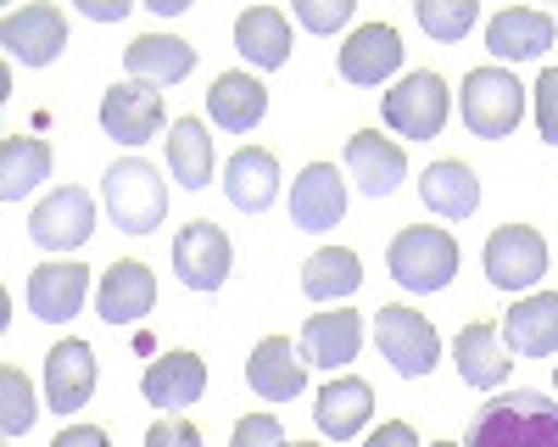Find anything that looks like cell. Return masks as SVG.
<instances>
[{
  "label": "cell",
  "mask_w": 558,
  "mask_h": 447,
  "mask_svg": "<svg viewBox=\"0 0 558 447\" xmlns=\"http://www.w3.org/2000/svg\"><path fill=\"white\" fill-rule=\"evenodd\" d=\"M470 447H558V402L542 391H502L470 420Z\"/></svg>",
  "instance_id": "cell-1"
},
{
  "label": "cell",
  "mask_w": 558,
  "mask_h": 447,
  "mask_svg": "<svg viewBox=\"0 0 558 447\" xmlns=\"http://www.w3.org/2000/svg\"><path fill=\"white\" fill-rule=\"evenodd\" d=\"M458 112L470 123V134L502 141V134H514L520 118H525V84L508 68H475L458 89Z\"/></svg>",
  "instance_id": "cell-2"
},
{
  "label": "cell",
  "mask_w": 558,
  "mask_h": 447,
  "mask_svg": "<svg viewBox=\"0 0 558 447\" xmlns=\"http://www.w3.org/2000/svg\"><path fill=\"white\" fill-rule=\"evenodd\" d=\"M101 196H107L112 224H118V230H129V235H151L157 224H162V213H168V185L157 179V168L140 162V157H123V162L107 168Z\"/></svg>",
  "instance_id": "cell-3"
},
{
  "label": "cell",
  "mask_w": 558,
  "mask_h": 447,
  "mask_svg": "<svg viewBox=\"0 0 558 447\" xmlns=\"http://www.w3.org/2000/svg\"><path fill=\"white\" fill-rule=\"evenodd\" d=\"M386 268L402 291H441L458 275V241L447 230H436V224H413V230H402L391 241Z\"/></svg>",
  "instance_id": "cell-4"
},
{
  "label": "cell",
  "mask_w": 558,
  "mask_h": 447,
  "mask_svg": "<svg viewBox=\"0 0 558 447\" xmlns=\"http://www.w3.org/2000/svg\"><path fill=\"white\" fill-rule=\"evenodd\" d=\"M375 341H380V352L391 358V370H397V375H408V380L430 375V370H436V358H441V336H436V325L425 319V313L402 307V302L380 307V319H375Z\"/></svg>",
  "instance_id": "cell-5"
},
{
  "label": "cell",
  "mask_w": 558,
  "mask_h": 447,
  "mask_svg": "<svg viewBox=\"0 0 558 447\" xmlns=\"http://www.w3.org/2000/svg\"><path fill=\"white\" fill-rule=\"evenodd\" d=\"M481 263H486V280L497 291H531L547 275V241L531 224H502V230H492Z\"/></svg>",
  "instance_id": "cell-6"
},
{
  "label": "cell",
  "mask_w": 558,
  "mask_h": 447,
  "mask_svg": "<svg viewBox=\"0 0 558 447\" xmlns=\"http://www.w3.org/2000/svg\"><path fill=\"white\" fill-rule=\"evenodd\" d=\"M447 84L441 73H408L397 89H386V123L397 134H408V141H436V134L447 129Z\"/></svg>",
  "instance_id": "cell-7"
},
{
  "label": "cell",
  "mask_w": 558,
  "mask_h": 447,
  "mask_svg": "<svg viewBox=\"0 0 558 447\" xmlns=\"http://www.w3.org/2000/svg\"><path fill=\"white\" fill-rule=\"evenodd\" d=\"M173 268L191 291H218L229 280V268H235V246H229V235L213 218H196L173 235Z\"/></svg>",
  "instance_id": "cell-8"
},
{
  "label": "cell",
  "mask_w": 558,
  "mask_h": 447,
  "mask_svg": "<svg viewBox=\"0 0 558 447\" xmlns=\"http://www.w3.org/2000/svg\"><path fill=\"white\" fill-rule=\"evenodd\" d=\"M28 235H34V246H45V252L84 246L89 235H96V202H89V191H78V185L51 191V196L28 213Z\"/></svg>",
  "instance_id": "cell-9"
},
{
  "label": "cell",
  "mask_w": 558,
  "mask_h": 447,
  "mask_svg": "<svg viewBox=\"0 0 558 447\" xmlns=\"http://www.w3.org/2000/svg\"><path fill=\"white\" fill-rule=\"evenodd\" d=\"M0 45H7V57L23 62V68H45L62 57L68 45V17L62 7H23L0 23Z\"/></svg>",
  "instance_id": "cell-10"
},
{
  "label": "cell",
  "mask_w": 558,
  "mask_h": 447,
  "mask_svg": "<svg viewBox=\"0 0 558 447\" xmlns=\"http://www.w3.org/2000/svg\"><path fill=\"white\" fill-rule=\"evenodd\" d=\"M246 380L263 402H291L307 386V352L291 347V336H263L246 358Z\"/></svg>",
  "instance_id": "cell-11"
},
{
  "label": "cell",
  "mask_w": 558,
  "mask_h": 447,
  "mask_svg": "<svg viewBox=\"0 0 558 447\" xmlns=\"http://www.w3.org/2000/svg\"><path fill=\"white\" fill-rule=\"evenodd\" d=\"M101 129L123 146H146L162 129V89L151 84H112L101 101Z\"/></svg>",
  "instance_id": "cell-12"
},
{
  "label": "cell",
  "mask_w": 558,
  "mask_h": 447,
  "mask_svg": "<svg viewBox=\"0 0 558 447\" xmlns=\"http://www.w3.org/2000/svg\"><path fill=\"white\" fill-rule=\"evenodd\" d=\"M45 397H51L57 414H78L96 397V352H89V341L51 347V358H45Z\"/></svg>",
  "instance_id": "cell-13"
},
{
  "label": "cell",
  "mask_w": 558,
  "mask_h": 447,
  "mask_svg": "<svg viewBox=\"0 0 558 447\" xmlns=\"http://www.w3.org/2000/svg\"><path fill=\"white\" fill-rule=\"evenodd\" d=\"M89 297V268L78 263H39L28 275V313L45 325H68Z\"/></svg>",
  "instance_id": "cell-14"
},
{
  "label": "cell",
  "mask_w": 558,
  "mask_h": 447,
  "mask_svg": "<svg viewBox=\"0 0 558 447\" xmlns=\"http://www.w3.org/2000/svg\"><path fill=\"white\" fill-rule=\"evenodd\" d=\"M347 213V179L336 173V162H307L291 185V218L296 230H330Z\"/></svg>",
  "instance_id": "cell-15"
},
{
  "label": "cell",
  "mask_w": 558,
  "mask_h": 447,
  "mask_svg": "<svg viewBox=\"0 0 558 447\" xmlns=\"http://www.w3.org/2000/svg\"><path fill=\"white\" fill-rule=\"evenodd\" d=\"M402 68V34L391 23H363L341 45V78L347 84H386Z\"/></svg>",
  "instance_id": "cell-16"
},
{
  "label": "cell",
  "mask_w": 558,
  "mask_h": 447,
  "mask_svg": "<svg viewBox=\"0 0 558 447\" xmlns=\"http://www.w3.org/2000/svg\"><path fill=\"white\" fill-rule=\"evenodd\" d=\"M347 173L357 179V191L363 196H391L402 179H408V157H402V146L397 141H386V134H375V129H363V134H352L347 141Z\"/></svg>",
  "instance_id": "cell-17"
},
{
  "label": "cell",
  "mask_w": 558,
  "mask_h": 447,
  "mask_svg": "<svg viewBox=\"0 0 558 447\" xmlns=\"http://www.w3.org/2000/svg\"><path fill=\"white\" fill-rule=\"evenodd\" d=\"M157 307V275L146 263H112L107 275H101V291H96V313L107 325H134V319H146V313Z\"/></svg>",
  "instance_id": "cell-18"
},
{
  "label": "cell",
  "mask_w": 558,
  "mask_h": 447,
  "mask_svg": "<svg viewBox=\"0 0 558 447\" xmlns=\"http://www.w3.org/2000/svg\"><path fill=\"white\" fill-rule=\"evenodd\" d=\"M502 341L514 358H547L558 352V291H531L502 313Z\"/></svg>",
  "instance_id": "cell-19"
},
{
  "label": "cell",
  "mask_w": 558,
  "mask_h": 447,
  "mask_svg": "<svg viewBox=\"0 0 558 447\" xmlns=\"http://www.w3.org/2000/svg\"><path fill=\"white\" fill-rule=\"evenodd\" d=\"M123 68H129V84L168 89V84H179V78H191L196 51H191L179 34H140L129 51H123Z\"/></svg>",
  "instance_id": "cell-20"
},
{
  "label": "cell",
  "mask_w": 558,
  "mask_h": 447,
  "mask_svg": "<svg viewBox=\"0 0 558 447\" xmlns=\"http://www.w3.org/2000/svg\"><path fill=\"white\" fill-rule=\"evenodd\" d=\"M223 196H229V207H241V213L274 207L279 202V162H274V152L241 146L235 157L223 162Z\"/></svg>",
  "instance_id": "cell-21"
},
{
  "label": "cell",
  "mask_w": 558,
  "mask_h": 447,
  "mask_svg": "<svg viewBox=\"0 0 558 447\" xmlns=\"http://www.w3.org/2000/svg\"><path fill=\"white\" fill-rule=\"evenodd\" d=\"M553 45V17L547 12H531V7H508L486 23V51L497 62H531Z\"/></svg>",
  "instance_id": "cell-22"
},
{
  "label": "cell",
  "mask_w": 558,
  "mask_h": 447,
  "mask_svg": "<svg viewBox=\"0 0 558 447\" xmlns=\"http://www.w3.org/2000/svg\"><path fill=\"white\" fill-rule=\"evenodd\" d=\"M207 112L229 134H252L263 123V112H268V89L252 73H218L213 89H207Z\"/></svg>",
  "instance_id": "cell-23"
},
{
  "label": "cell",
  "mask_w": 558,
  "mask_h": 447,
  "mask_svg": "<svg viewBox=\"0 0 558 447\" xmlns=\"http://www.w3.org/2000/svg\"><path fill=\"white\" fill-rule=\"evenodd\" d=\"M357 347H363V319L347 313V307L313 313V319L302 325V352H307V364H318V370H347L357 358Z\"/></svg>",
  "instance_id": "cell-24"
},
{
  "label": "cell",
  "mask_w": 558,
  "mask_h": 447,
  "mask_svg": "<svg viewBox=\"0 0 558 447\" xmlns=\"http://www.w3.org/2000/svg\"><path fill=\"white\" fill-rule=\"evenodd\" d=\"M368 414H375V391H368V380H357V375L330 380V386L318 391V402H313L318 431L336 436V442H352V436L368 425Z\"/></svg>",
  "instance_id": "cell-25"
},
{
  "label": "cell",
  "mask_w": 558,
  "mask_h": 447,
  "mask_svg": "<svg viewBox=\"0 0 558 447\" xmlns=\"http://www.w3.org/2000/svg\"><path fill=\"white\" fill-rule=\"evenodd\" d=\"M452 358H458L463 386H481V391H497L508 380V364H514V352H502V330L492 325H463V336L452 341Z\"/></svg>",
  "instance_id": "cell-26"
},
{
  "label": "cell",
  "mask_w": 558,
  "mask_h": 447,
  "mask_svg": "<svg viewBox=\"0 0 558 447\" xmlns=\"http://www.w3.org/2000/svg\"><path fill=\"white\" fill-rule=\"evenodd\" d=\"M140 391H146V402H157V409H191V402L207 391V364L196 352H168L146 370Z\"/></svg>",
  "instance_id": "cell-27"
},
{
  "label": "cell",
  "mask_w": 558,
  "mask_h": 447,
  "mask_svg": "<svg viewBox=\"0 0 558 447\" xmlns=\"http://www.w3.org/2000/svg\"><path fill=\"white\" fill-rule=\"evenodd\" d=\"M235 51H241L252 68H263V73L286 68V62H291V23H286V12H274V7L241 12V23H235Z\"/></svg>",
  "instance_id": "cell-28"
},
{
  "label": "cell",
  "mask_w": 558,
  "mask_h": 447,
  "mask_svg": "<svg viewBox=\"0 0 558 447\" xmlns=\"http://www.w3.org/2000/svg\"><path fill=\"white\" fill-rule=\"evenodd\" d=\"M45 179H51V146L34 141V134H7L0 141V196L23 202Z\"/></svg>",
  "instance_id": "cell-29"
},
{
  "label": "cell",
  "mask_w": 558,
  "mask_h": 447,
  "mask_svg": "<svg viewBox=\"0 0 558 447\" xmlns=\"http://www.w3.org/2000/svg\"><path fill=\"white\" fill-rule=\"evenodd\" d=\"M418 196H425V207L441 213V218H470L481 207V179L463 162H430L425 179H418Z\"/></svg>",
  "instance_id": "cell-30"
},
{
  "label": "cell",
  "mask_w": 558,
  "mask_h": 447,
  "mask_svg": "<svg viewBox=\"0 0 558 447\" xmlns=\"http://www.w3.org/2000/svg\"><path fill=\"white\" fill-rule=\"evenodd\" d=\"M357 286H363V263L347 246H324L302 263V291L313 302H347Z\"/></svg>",
  "instance_id": "cell-31"
},
{
  "label": "cell",
  "mask_w": 558,
  "mask_h": 447,
  "mask_svg": "<svg viewBox=\"0 0 558 447\" xmlns=\"http://www.w3.org/2000/svg\"><path fill=\"white\" fill-rule=\"evenodd\" d=\"M168 168L184 191H202L213 179V134L202 118H179L168 129Z\"/></svg>",
  "instance_id": "cell-32"
},
{
  "label": "cell",
  "mask_w": 558,
  "mask_h": 447,
  "mask_svg": "<svg viewBox=\"0 0 558 447\" xmlns=\"http://www.w3.org/2000/svg\"><path fill=\"white\" fill-rule=\"evenodd\" d=\"M413 17H418V28H425L430 39H441V45H458L463 34L475 28L481 7H475V0H418V7H413Z\"/></svg>",
  "instance_id": "cell-33"
},
{
  "label": "cell",
  "mask_w": 558,
  "mask_h": 447,
  "mask_svg": "<svg viewBox=\"0 0 558 447\" xmlns=\"http://www.w3.org/2000/svg\"><path fill=\"white\" fill-rule=\"evenodd\" d=\"M34 391H28V375L23 370H0V431L7 436H23L34 425Z\"/></svg>",
  "instance_id": "cell-34"
},
{
  "label": "cell",
  "mask_w": 558,
  "mask_h": 447,
  "mask_svg": "<svg viewBox=\"0 0 558 447\" xmlns=\"http://www.w3.org/2000/svg\"><path fill=\"white\" fill-rule=\"evenodd\" d=\"M352 17V0H296V23L313 34H336Z\"/></svg>",
  "instance_id": "cell-35"
},
{
  "label": "cell",
  "mask_w": 558,
  "mask_h": 447,
  "mask_svg": "<svg viewBox=\"0 0 558 447\" xmlns=\"http://www.w3.org/2000/svg\"><path fill=\"white\" fill-rule=\"evenodd\" d=\"M536 129L547 146H558V68H547L536 78Z\"/></svg>",
  "instance_id": "cell-36"
},
{
  "label": "cell",
  "mask_w": 558,
  "mask_h": 447,
  "mask_svg": "<svg viewBox=\"0 0 558 447\" xmlns=\"http://www.w3.org/2000/svg\"><path fill=\"white\" fill-rule=\"evenodd\" d=\"M229 447H291V442H286V431H279L274 414H246L235 425V442H229Z\"/></svg>",
  "instance_id": "cell-37"
},
{
  "label": "cell",
  "mask_w": 558,
  "mask_h": 447,
  "mask_svg": "<svg viewBox=\"0 0 558 447\" xmlns=\"http://www.w3.org/2000/svg\"><path fill=\"white\" fill-rule=\"evenodd\" d=\"M146 447H202V431H196L191 420H179V414H168V420H157V425H151Z\"/></svg>",
  "instance_id": "cell-38"
},
{
  "label": "cell",
  "mask_w": 558,
  "mask_h": 447,
  "mask_svg": "<svg viewBox=\"0 0 558 447\" xmlns=\"http://www.w3.org/2000/svg\"><path fill=\"white\" fill-rule=\"evenodd\" d=\"M368 447H418V436H413L408 420H386L375 436H368Z\"/></svg>",
  "instance_id": "cell-39"
},
{
  "label": "cell",
  "mask_w": 558,
  "mask_h": 447,
  "mask_svg": "<svg viewBox=\"0 0 558 447\" xmlns=\"http://www.w3.org/2000/svg\"><path fill=\"white\" fill-rule=\"evenodd\" d=\"M51 447H112V436L96 431V425H73V431H62Z\"/></svg>",
  "instance_id": "cell-40"
},
{
  "label": "cell",
  "mask_w": 558,
  "mask_h": 447,
  "mask_svg": "<svg viewBox=\"0 0 558 447\" xmlns=\"http://www.w3.org/2000/svg\"><path fill=\"white\" fill-rule=\"evenodd\" d=\"M129 12V0H84V17H101V23H118Z\"/></svg>",
  "instance_id": "cell-41"
},
{
  "label": "cell",
  "mask_w": 558,
  "mask_h": 447,
  "mask_svg": "<svg viewBox=\"0 0 558 447\" xmlns=\"http://www.w3.org/2000/svg\"><path fill=\"white\" fill-rule=\"evenodd\" d=\"M430 447H458V442H430Z\"/></svg>",
  "instance_id": "cell-42"
},
{
  "label": "cell",
  "mask_w": 558,
  "mask_h": 447,
  "mask_svg": "<svg viewBox=\"0 0 558 447\" xmlns=\"http://www.w3.org/2000/svg\"><path fill=\"white\" fill-rule=\"evenodd\" d=\"M291 447H313V442H291Z\"/></svg>",
  "instance_id": "cell-43"
}]
</instances>
